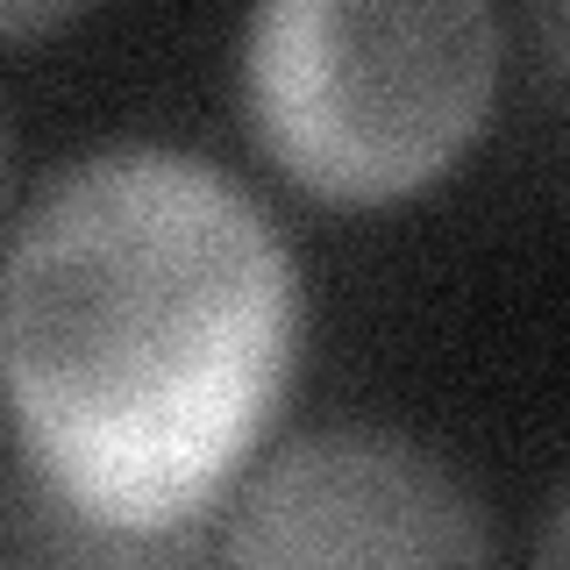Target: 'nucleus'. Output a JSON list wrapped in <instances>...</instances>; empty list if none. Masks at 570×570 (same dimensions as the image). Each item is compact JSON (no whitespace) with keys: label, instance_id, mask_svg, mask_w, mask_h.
<instances>
[{"label":"nucleus","instance_id":"nucleus-4","mask_svg":"<svg viewBox=\"0 0 570 570\" xmlns=\"http://www.w3.org/2000/svg\"><path fill=\"white\" fill-rule=\"evenodd\" d=\"M528 570H570V478L557 485V499H549V513H542V528H534Z\"/></svg>","mask_w":570,"mask_h":570},{"label":"nucleus","instance_id":"nucleus-5","mask_svg":"<svg viewBox=\"0 0 570 570\" xmlns=\"http://www.w3.org/2000/svg\"><path fill=\"white\" fill-rule=\"evenodd\" d=\"M71 14H79V8H22V0H14V8H0V29H14V36H22V29H50V22H71Z\"/></svg>","mask_w":570,"mask_h":570},{"label":"nucleus","instance_id":"nucleus-2","mask_svg":"<svg viewBox=\"0 0 570 570\" xmlns=\"http://www.w3.org/2000/svg\"><path fill=\"white\" fill-rule=\"evenodd\" d=\"M499 86L485 0H272L243 36V100L272 165L321 200L428 186Z\"/></svg>","mask_w":570,"mask_h":570},{"label":"nucleus","instance_id":"nucleus-3","mask_svg":"<svg viewBox=\"0 0 570 570\" xmlns=\"http://www.w3.org/2000/svg\"><path fill=\"white\" fill-rule=\"evenodd\" d=\"M228 570H492V521L450 456L379 421L285 435L243 478Z\"/></svg>","mask_w":570,"mask_h":570},{"label":"nucleus","instance_id":"nucleus-1","mask_svg":"<svg viewBox=\"0 0 570 570\" xmlns=\"http://www.w3.org/2000/svg\"><path fill=\"white\" fill-rule=\"evenodd\" d=\"M299 264L243 178L165 142L86 150L8 243L0 356L29 463L107 528L236 478L299 364Z\"/></svg>","mask_w":570,"mask_h":570}]
</instances>
